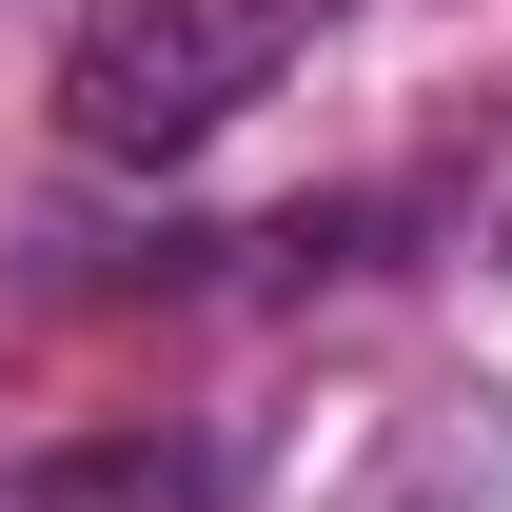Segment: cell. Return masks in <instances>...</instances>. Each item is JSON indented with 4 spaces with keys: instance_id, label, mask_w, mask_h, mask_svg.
<instances>
[{
    "instance_id": "6da1fadb",
    "label": "cell",
    "mask_w": 512,
    "mask_h": 512,
    "mask_svg": "<svg viewBox=\"0 0 512 512\" xmlns=\"http://www.w3.org/2000/svg\"><path fill=\"white\" fill-rule=\"evenodd\" d=\"M316 20L335 0H99L60 40V119H79V158H197L237 99H276V60Z\"/></svg>"
},
{
    "instance_id": "7a4b0ae2",
    "label": "cell",
    "mask_w": 512,
    "mask_h": 512,
    "mask_svg": "<svg viewBox=\"0 0 512 512\" xmlns=\"http://www.w3.org/2000/svg\"><path fill=\"white\" fill-rule=\"evenodd\" d=\"M0 512H217V453L197 434H79V453H20Z\"/></svg>"
}]
</instances>
